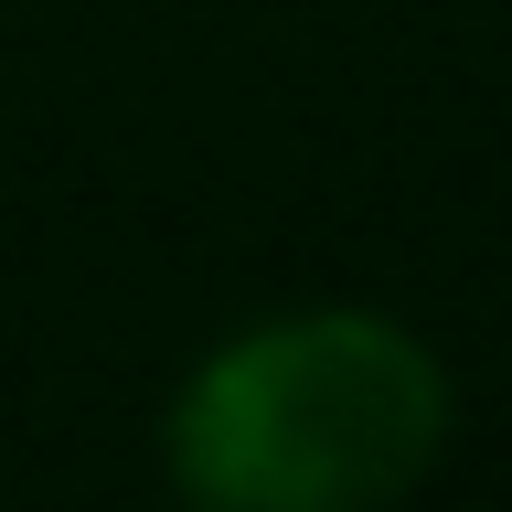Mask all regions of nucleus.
Returning a JSON list of instances; mask_svg holds the SVG:
<instances>
[{
	"label": "nucleus",
	"mask_w": 512,
	"mask_h": 512,
	"mask_svg": "<svg viewBox=\"0 0 512 512\" xmlns=\"http://www.w3.org/2000/svg\"><path fill=\"white\" fill-rule=\"evenodd\" d=\"M438 448V352L374 310L235 331L171 406V480L203 512H384L438 470Z\"/></svg>",
	"instance_id": "1"
}]
</instances>
